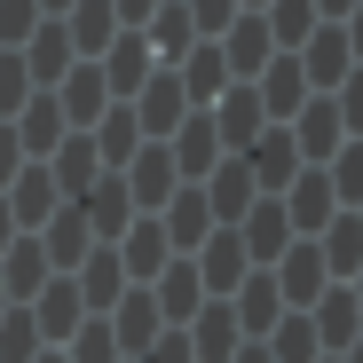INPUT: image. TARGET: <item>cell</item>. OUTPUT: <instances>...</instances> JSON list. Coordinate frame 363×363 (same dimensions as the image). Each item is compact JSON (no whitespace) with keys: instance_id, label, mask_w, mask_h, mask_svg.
<instances>
[{"instance_id":"9a60e30c","label":"cell","mask_w":363,"mask_h":363,"mask_svg":"<svg viewBox=\"0 0 363 363\" xmlns=\"http://www.w3.org/2000/svg\"><path fill=\"white\" fill-rule=\"evenodd\" d=\"M24 55V72H32V87H55L72 64H79V48H72V32H64V16H40L32 24V40L16 48Z\"/></svg>"},{"instance_id":"6da1fadb","label":"cell","mask_w":363,"mask_h":363,"mask_svg":"<svg viewBox=\"0 0 363 363\" xmlns=\"http://www.w3.org/2000/svg\"><path fill=\"white\" fill-rule=\"evenodd\" d=\"M292 55H300V72H308V95H332V87H340V79L355 72V48H347L340 16H324V24H316L308 40H300Z\"/></svg>"},{"instance_id":"44dd1931","label":"cell","mask_w":363,"mask_h":363,"mask_svg":"<svg viewBox=\"0 0 363 363\" xmlns=\"http://www.w3.org/2000/svg\"><path fill=\"white\" fill-rule=\"evenodd\" d=\"M158 332H166V316H158L150 284H127V292H118V308H111V340H118V355H143Z\"/></svg>"},{"instance_id":"db71d44e","label":"cell","mask_w":363,"mask_h":363,"mask_svg":"<svg viewBox=\"0 0 363 363\" xmlns=\"http://www.w3.org/2000/svg\"><path fill=\"white\" fill-rule=\"evenodd\" d=\"M355 9V0H316V16H347Z\"/></svg>"},{"instance_id":"30bf717a","label":"cell","mask_w":363,"mask_h":363,"mask_svg":"<svg viewBox=\"0 0 363 363\" xmlns=\"http://www.w3.org/2000/svg\"><path fill=\"white\" fill-rule=\"evenodd\" d=\"M32 237H40V253H48V269H64V277H72V269H79L87 253H95V229H87L79 198H64V206H55V213H48V221H40Z\"/></svg>"},{"instance_id":"681fc988","label":"cell","mask_w":363,"mask_h":363,"mask_svg":"<svg viewBox=\"0 0 363 363\" xmlns=\"http://www.w3.org/2000/svg\"><path fill=\"white\" fill-rule=\"evenodd\" d=\"M111 9H118V24H127V32H143V24H150V9H158V0H111Z\"/></svg>"},{"instance_id":"52a82bcc","label":"cell","mask_w":363,"mask_h":363,"mask_svg":"<svg viewBox=\"0 0 363 363\" xmlns=\"http://www.w3.org/2000/svg\"><path fill=\"white\" fill-rule=\"evenodd\" d=\"M237 158L253 166V190H261V198H277L284 182H292L300 166H308V158H300V143H292V127H261V135H253L245 150H237Z\"/></svg>"},{"instance_id":"816d5d0a","label":"cell","mask_w":363,"mask_h":363,"mask_svg":"<svg viewBox=\"0 0 363 363\" xmlns=\"http://www.w3.org/2000/svg\"><path fill=\"white\" fill-rule=\"evenodd\" d=\"M16 245V213H9V198H0V253Z\"/></svg>"},{"instance_id":"836d02e7","label":"cell","mask_w":363,"mask_h":363,"mask_svg":"<svg viewBox=\"0 0 363 363\" xmlns=\"http://www.w3.org/2000/svg\"><path fill=\"white\" fill-rule=\"evenodd\" d=\"M174 79H182V95H190V111H206V103L229 87V64H221V48H213V40H198V48L174 64Z\"/></svg>"},{"instance_id":"f907efd6","label":"cell","mask_w":363,"mask_h":363,"mask_svg":"<svg viewBox=\"0 0 363 363\" xmlns=\"http://www.w3.org/2000/svg\"><path fill=\"white\" fill-rule=\"evenodd\" d=\"M340 32H347V48H355V64H363V0H355V9L340 16Z\"/></svg>"},{"instance_id":"3957f363","label":"cell","mask_w":363,"mask_h":363,"mask_svg":"<svg viewBox=\"0 0 363 363\" xmlns=\"http://www.w3.org/2000/svg\"><path fill=\"white\" fill-rule=\"evenodd\" d=\"M127 103H135V118H143V143H166V135L182 127V118H190V95H182L174 64H158V72H150V79L127 95Z\"/></svg>"},{"instance_id":"f6af8a7d","label":"cell","mask_w":363,"mask_h":363,"mask_svg":"<svg viewBox=\"0 0 363 363\" xmlns=\"http://www.w3.org/2000/svg\"><path fill=\"white\" fill-rule=\"evenodd\" d=\"M182 9H190L198 40H221V32H229V16H237V0H182Z\"/></svg>"},{"instance_id":"4316f807","label":"cell","mask_w":363,"mask_h":363,"mask_svg":"<svg viewBox=\"0 0 363 363\" xmlns=\"http://www.w3.org/2000/svg\"><path fill=\"white\" fill-rule=\"evenodd\" d=\"M95 64H103V79H111V95L127 103V95H135V87H143V79L158 72V55H150V40H143V32H118V40H111V48L95 55Z\"/></svg>"},{"instance_id":"f1b7e54d","label":"cell","mask_w":363,"mask_h":363,"mask_svg":"<svg viewBox=\"0 0 363 363\" xmlns=\"http://www.w3.org/2000/svg\"><path fill=\"white\" fill-rule=\"evenodd\" d=\"M316 253H324V269H332V284H347L355 269H363V213L355 206H340L324 229H316Z\"/></svg>"},{"instance_id":"5bb4252c","label":"cell","mask_w":363,"mask_h":363,"mask_svg":"<svg viewBox=\"0 0 363 363\" xmlns=\"http://www.w3.org/2000/svg\"><path fill=\"white\" fill-rule=\"evenodd\" d=\"M55 103H64V118H72V127H95V118H103L118 95H111V79H103V64H95V55H79V64L55 79Z\"/></svg>"},{"instance_id":"60d3db41","label":"cell","mask_w":363,"mask_h":363,"mask_svg":"<svg viewBox=\"0 0 363 363\" xmlns=\"http://www.w3.org/2000/svg\"><path fill=\"white\" fill-rule=\"evenodd\" d=\"M48 340H40V324H32V308H24V300H16V308L9 316H0V363H32Z\"/></svg>"},{"instance_id":"6125c7cd","label":"cell","mask_w":363,"mask_h":363,"mask_svg":"<svg viewBox=\"0 0 363 363\" xmlns=\"http://www.w3.org/2000/svg\"><path fill=\"white\" fill-rule=\"evenodd\" d=\"M118 363H143V355H118Z\"/></svg>"},{"instance_id":"d4e9b609","label":"cell","mask_w":363,"mask_h":363,"mask_svg":"<svg viewBox=\"0 0 363 363\" xmlns=\"http://www.w3.org/2000/svg\"><path fill=\"white\" fill-rule=\"evenodd\" d=\"M237 237H245V253H253V269H269L284 245H292V221H284V198H253L245 206V221H229Z\"/></svg>"},{"instance_id":"680465c9","label":"cell","mask_w":363,"mask_h":363,"mask_svg":"<svg viewBox=\"0 0 363 363\" xmlns=\"http://www.w3.org/2000/svg\"><path fill=\"white\" fill-rule=\"evenodd\" d=\"M347 292H355V308H363V269H355V277H347Z\"/></svg>"},{"instance_id":"5b68a950","label":"cell","mask_w":363,"mask_h":363,"mask_svg":"<svg viewBox=\"0 0 363 363\" xmlns=\"http://www.w3.org/2000/svg\"><path fill=\"white\" fill-rule=\"evenodd\" d=\"M206 118H213V135H221V150H245L261 127H269V111H261V87L253 79H229L213 103H206Z\"/></svg>"},{"instance_id":"91938a15","label":"cell","mask_w":363,"mask_h":363,"mask_svg":"<svg viewBox=\"0 0 363 363\" xmlns=\"http://www.w3.org/2000/svg\"><path fill=\"white\" fill-rule=\"evenodd\" d=\"M9 308H16V300H9V284H0V316H9Z\"/></svg>"},{"instance_id":"7a4b0ae2","label":"cell","mask_w":363,"mask_h":363,"mask_svg":"<svg viewBox=\"0 0 363 363\" xmlns=\"http://www.w3.org/2000/svg\"><path fill=\"white\" fill-rule=\"evenodd\" d=\"M118 182H127V198H135V213H158L174 190H182V166H174V150L166 143H143L127 166H118Z\"/></svg>"},{"instance_id":"b9f144b4","label":"cell","mask_w":363,"mask_h":363,"mask_svg":"<svg viewBox=\"0 0 363 363\" xmlns=\"http://www.w3.org/2000/svg\"><path fill=\"white\" fill-rule=\"evenodd\" d=\"M64 363H118V340H111V316H87L72 340H64Z\"/></svg>"},{"instance_id":"6f0895ef","label":"cell","mask_w":363,"mask_h":363,"mask_svg":"<svg viewBox=\"0 0 363 363\" xmlns=\"http://www.w3.org/2000/svg\"><path fill=\"white\" fill-rule=\"evenodd\" d=\"M32 363H64V347H40V355H32Z\"/></svg>"},{"instance_id":"ba28073f","label":"cell","mask_w":363,"mask_h":363,"mask_svg":"<svg viewBox=\"0 0 363 363\" xmlns=\"http://www.w3.org/2000/svg\"><path fill=\"white\" fill-rule=\"evenodd\" d=\"M213 48H221L229 79H253L269 55H277V32H269V16H261V9H237V16H229V32H221Z\"/></svg>"},{"instance_id":"9c48e42d","label":"cell","mask_w":363,"mask_h":363,"mask_svg":"<svg viewBox=\"0 0 363 363\" xmlns=\"http://www.w3.org/2000/svg\"><path fill=\"white\" fill-rule=\"evenodd\" d=\"M277 198H284V221H292V237H316V229L340 213V198H332V174H324V166H300V174L284 182V190H277Z\"/></svg>"},{"instance_id":"4fadbf2b","label":"cell","mask_w":363,"mask_h":363,"mask_svg":"<svg viewBox=\"0 0 363 363\" xmlns=\"http://www.w3.org/2000/svg\"><path fill=\"white\" fill-rule=\"evenodd\" d=\"M253 87H261V111H269V127H284V118L308 103V72H300V55L292 48H277L269 64L253 72Z\"/></svg>"},{"instance_id":"d6986e66","label":"cell","mask_w":363,"mask_h":363,"mask_svg":"<svg viewBox=\"0 0 363 363\" xmlns=\"http://www.w3.org/2000/svg\"><path fill=\"white\" fill-rule=\"evenodd\" d=\"M48 174H55V190H64V198H87V190H95V174H111V166H103L95 135H87V127H72L64 143L48 150Z\"/></svg>"},{"instance_id":"1f68e13d","label":"cell","mask_w":363,"mask_h":363,"mask_svg":"<svg viewBox=\"0 0 363 363\" xmlns=\"http://www.w3.org/2000/svg\"><path fill=\"white\" fill-rule=\"evenodd\" d=\"M308 324H316L324 355H340V347L363 332V308H355V292H347V284H324V292H316V308H308Z\"/></svg>"},{"instance_id":"e575fe53","label":"cell","mask_w":363,"mask_h":363,"mask_svg":"<svg viewBox=\"0 0 363 363\" xmlns=\"http://www.w3.org/2000/svg\"><path fill=\"white\" fill-rule=\"evenodd\" d=\"M48 277H55V269H48V253H40V237H32V229H16V245L0 253V284H9V300H32Z\"/></svg>"},{"instance_id":"be15d7a7","label":"cell","mask_w":363,"mask_h":363,"mask_svg":"<svg viewBox=\"0 0 363 363\" xmlns=\"http://www.w3.org/2000/svg\"><path fill=\"white\" fill-rule=\"evenodd\" d=\"M324 363H340V355H324Z\"/></svg>"},{"instance_id":"d6a6232c","label":"cell","mask_w":363,"mask_h":363,"mask_svg":"<svg viewBox=\"0 0 363 363\" xmlns=\"http://www.w3.org/2000/svg\"><path fill=\"white\" fill-rule=\"evenodd\" d=\"M143 40H150V55H158V64H182V55L198 48V24H190V9H182V0H158V9H150V24H143Z\"/></svg>"},{"instance_id":"8992f818","label":"cell","mask_w":363,"mask_h":363,"mask_svg":"<svg viewBox=\"0 0 363 363\" xmlns=\"http://www.w3.org/2000/svg\"><path fill=\"white\" fill-rule=\"evenodd\" d=\"M24 308H32V324H40V340H48V347H64V340L87 324V300H79V284H72L64 269H55V277L24 300Z\"/></svg>"},{"instance_id":"f546056e","label":"cell","mask_w":363,"mask_h":363,"mask_svg":"<svg viewBox=\"0 0 363 363\" xmlns=\"http://www.w3.org/2000/svg\"><path fill=\"white\" fill-rule=\"evenodd\" d=\"M198 190H206V206H213V221H245V206L261 198V190H253V166L237 158V150H229V158H221V166H213V174L198 182Z\"/></svg>"},{"instance_id":"d590c367","label":"cell","mask_w":363,"mask_h":363,"mask_svg":"<svg viewBox=\"0 0 363 363\" xmlns=\"http://www.w3.org/2000/svg\"><path fill=\"white\" fill-rule=\"evenodd\" d=\"M64 32H72V48H79V55H103L127 24H118L111 0H72V9H64Z\"/></svg>"},{"instance_id":"74e56055","label":"cell","mask_w":363,"mask_h":363,"mask_svg":"<svg viewBox=\"0 0 363 363\" xmlns=\"http://www.w3.org/2000/svg\"><path fill=\"white\" fill-rule=\"evenodd\" d=\"M261 347H269V363H324V340H316L308 308H284V316H277V332H269Z\"/></svg>"},{"instance_id":"cb8c5ba5","label":"cell","mask_w":363,"mask_h":363,"mask_svg":"<svg viewBox=\"0 0 363 363\" xmlns=\"http://www.w3.org/2000/svg\"><path fill=\"white\" fill-rule=\"evenodd\" d=\"M0 198H9V213H16V229H40L55 206H64V190H55V174H48V158H24V174L9 182V190H0Z\"/></svg>"},{"instance_id":"8d00e7d4","label":"cell","mask_w":363,"mask_h":363,"mask_svg":"<svg viewBox=\"0 0 363 363\" xmlns=\"http://www.w3.org/2000/svg\"><path fill=\"white\" fill-rule=\"evenodd\" d=\"M87 135H95V150H103V166L118 174V166H127V158L143 150V118H135V103H111V111L95 118Z\"/></svg>"},{"instance_id":"7402d4cb","label":"cell","mask_w":363,"mask_h":363,"mask_svg":"<svg viewBox=\"0 0 363 363\" xmlns=\"http://www.w3.org/2000/svg\"><path fill=\"white\" fill-rule=\"evenodd\" d=\"M166 150H174V166H182V182H206L229 150H221V135H213V118L206 111H190V118H182V127L166 135Z\"/></svg>"},{"instance_id":"484cf974","label":"cell","mask_w":363,"mask_h":363,"mask_svg":"<svg viewBox=\"0 0 363 363\" xmlns=\"http://www.w3.org/2000/svg\"><path fill=\"white\" fill-rule=\"evenodd\" d=\"M79 300H87V316H111L118 308V292H127V261H118V245H95L79 269H72Z\"/></svg>"},{"instance_id":"4dcf8cb0","label":"cell","mask_w":363,"mask_h":363,"mask_svg":"<svg viewBox=\"0 0 363 363\" xmlns=\"http://www.w3.org/2000/svg\"><path fill=\"white\" fill-rule=\"evenodd\" d=\"M79 213H87V229H95V245H118V229L135 221V198H127L118 174H95V190L79 198Z\"/></svg>"},{"instance_id":"8fae6325","label":"cell","mask_w":363,"mask_h":363,"mask_svg":"<svg viewBox=\"0 0 363 363\" xmlns=\"http://www.w3.org/2000/svg\"><path fill=\"white\" fill-rule=\"evenodd\" d=\"M190 261H198V277H206V300H229L237 284H245V269H253V253H245V237H237L229 221H221V229L206 237V245H198Z\"/></svg>"},{"instance_id":"e7e4bbea","label":"cell","mask_w":363,"mask_h":363,"mask_svg":"<svg viewBox=\"0 0 363 363\" xmlns=\"http://www.w3.org/2000/svg\"><path fill=\"white\" fill-rule=\"evenodd\" d=\"M355 213H363V206H355Z\"/></svg>"},{"instance_id":"7dc6e473","label":"cell","mask_w":363,"mask_h":363,"mask_svg":"<svg viewBox=\"0 0 363 363\" xmlns=\"http://www.w3.org/2000/svg\"><path fill=\"white\" fill-rule=\"evenodd\" d=\"M143 363H198V355H190V332H182V324H166V332L143 347Z\"/></svg>"},{"instance_id":"11a10c76","label":"cell","mask_w":363,"mask_h":363,"mask_svg":"<svg viewBox=\"0 0 363 363\" xmlns=\"http://www.w3.org/2000/svg\"><path fill=\"white\" fill-rule=\"evenodd\" d=\"M340 363H363V332H355V340H347V347H340Z\"/></svg>"},{"instance_id":"94428289","label":"cell","mask_w":363,"mask_h":363,"mask_svg":"<svg viewBox=\"0 0 363 363\" xmlns=\"http://www.w3.org/2000/svg\"><path fill=\"white\" fill-rule=\"evenodd\" d=\"M237 9H269V0H237Z\"/></svg>"},{"instance_id":"7c38bea8","label":"cell","mask_w":363,"mask_h":363,"mask_svg":"<svg viewBox=\"0 0 363 363\" xmlns=\"http://www.w3.org/2000/svg\"><path fill=\"white\" fill-rule=\"evenodd\" d=\"M158 229H166V245H174V253H198L221 221H213V206H206V190H198V182H182V190L158 206Z\"/></svg>"},{"instance_id":"2e32d148","label":"cell","mask_w":363,"mask_h":363,"mask_svg":"<svg viewBox=\"0 0 363 363\" xmlns=\"http://www.w3.org/2000/svg\"><path fill=\"white\" fill-rule=\"evenodd\" d=\"M150 300H158V316H166V324H190V316L206 308V277H198V261H190V253H174V261L150 277Z\"/></svg>"},{"instance_id":"ab89813d","label":"cell","mask_w":363,"mask_h":363,"mask_svg":"<svg viewBox=\"0 0 363 363\" xmlns=\"http://www.w3.org/2000/svg\"><path fill=\"white\" fill-rule=\"evenodd\" d=\"M261 16H269V32H277V48H300V40H308V32L324 24V16H316V0H269Z\"/></svg>"},{"instance_id":"ffe728a7","label":"cell","mask_w":363,"mask_h":363,"mask_svg":"<svg viewBox=\"0 0 363 363\" xmlns=\"http://www.w3.org/2000/svg\"><path fill=\"white\" fill-rule=\"evenodd\" d=\"M9 127H16V143H24V158H48L55 143H64L72 135V118H64V103H55V87H32V103L9 118Z\"/></svg>"},{"instance_id":"277c9868","label":"cell","mask_w":363,"mask_h":363,"mask_svg":"<svg viewBox=\"0 0 363 363\" xmlns=\"http://www.w3.org/2000/svg\"><path fill=\"white\" fill-rule=\"evenodd\" d=\"M269 277H277V292H284V308H316V292L332 284V269H324V253H316V237H292V245L269 261Z\"/></svg>"},{"instance_id":"9f6ffc18","label":"cell","mask_w":363,"mask_h":363,"mask_svg":"<svg viewBox=\"0 0 363 363\" xmlns=\"http://www.w3.org/2000/svg\"><path fill=\"white\" fill-rule=\"evenodd\" d=\"M64 9H72V0H40V16H64Z\"/></svg>"},{"instance_id":"e0dca14e","label":"cell","mask_w":363,"mask_h":363,"mask_svg":"<svg viewBox=\"0 0 363 363\" xmlns=\"http://www.w3.org/2000/svg\"><path fill=\"white\" fill-rule=\"evenodd\" d=\"M284 127H292V143H300V158H308V166H324V158L347 143V127H340V103H332V95H308V103H300V111L284 118Z\"/></svg>"},{"instance_id":"ac0fdd59","label":"cell","mask_w":363,"mask_h":363,"mask_svg":"<svg viewBox=\"0 0 363 363\" xmlns=\"http://www.w3.org/2000/svg\"><path fill=\"white\" fill-rule=\"evenodd\" d=\"M229 316H237V332H245V340H269V332H277V316H284L277 277H269V269H245V284L229 292Z\"/></svg>"},{"instance_id":"7bdbcfd3","label":"cell","mask_w":363,"mask_h":363,"mask_svg":"<svg viewBox=\"0 0 363 363\" xmlns=\"http://www.w3.org/2000/svg\"><path fill=\"white\" fill-rule=\"evenodd\" d=\"M24 103H32V72H24L16 48H0V118H16Z\"/></svg>"},{"instance_id":"bcb514c9","label":"cell","mask_w":363,"mask_h":363,"mask_svg":"<svg viewBox=\"0 0 363 363\" xmlns=\"http://www.w3.org/2000/svg\"><path fill=\"white\" fill-rule=\"evenodd\" d=\"M332 103H340V127H347V135H363V64L332 87Z\"/></svg>"},{"instance_id":"f5cc1de1","label":"cell","mask_w":363,"mask_h":363,"mask_svg":"<svg viewBox=\"0 0 363 363\" xmlns=\"http://www.w3.org/2000/svg\"><path fill=\"white\" fill-rule=\"evenodd\" d=\"M229 363H269V347H261V340H245V347H237Z\"/></svg>"},{"instance_id":"c3c4849f","label":"cell","mask_w":363,"mask_h":363,"mask_svg":"<svg viewBox=\"0 0 363 363\" xmlns=\"http://www.w3.org/2000/svg\"><path fill=\"white\" fill-rule=\"evenodd\" d=\"M16 174H24V143H16V127H9V118H0V190H9Z\"/></svg>"},{"instance_id":"603a6c76","label":"cell","mask_w":363,"mask_h":363,"mask_svg":"<svg viewBox=\"0 0 363 363\" xmlns=\"http://www.w3.org/2000/svg\"><path fill=\"white\" fill-rule=\"evenodd\" d=\"M118 261H127V284H150L166 261H174V245H166V229H158V213H135L127 229H118Z\"/></svg>"},{"instance_id":"83f0119b","label":"cell","mask_w":363,"mask_h":363,"mask_svg":"<svg viewBox=\"0 0 363 363\" xmlns=\"http://www.w3.org/2000/svg\"><path fill=\"white\" fill-rule=\"evenodd\" d=\"M182 332H190V355H198V363H229L237 347H245V332H237V316H229V300H206Z\"/></svg>"},{"instance_id":"f35d334b","label":"cell","mask_w":363,"mask_h":363,"mask_svg":"<svg viewBox=\"0 0 363 363\" xmlns=\"http://www.w3.org/2000/svg\"><path fill=\"white\" fill-rule=\"evenodd\" d=\"M324 174H332V198H340V206H363V135H347V143L324 158Z\"/></svg>"},{"instance_id":"ee69618b","label":"cell","mask_w":363,"mask_h":363,"mask_svg":"<svg viewBox=\"0 0 363 363\" xmlns=\"http://www.w3.org/2000/svg\"><path fill=\"white\" fill-rule=\"evenodd\" d=\"M40 24V0H0V48H24Z\"/></svg>"}]
</instances>
